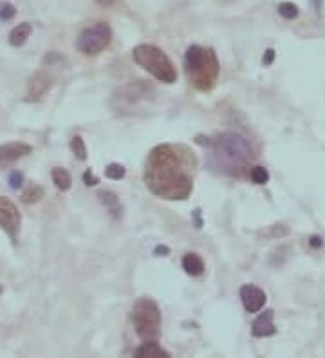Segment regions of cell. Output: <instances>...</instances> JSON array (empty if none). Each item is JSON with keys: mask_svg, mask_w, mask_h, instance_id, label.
I'll return each instance as SVG.
<instances>
[{"mask_svg": "<svg viewBox=\"0 0 325 358\" xmlns=\"http://www.w3.org/2000/svg\"><path fill=\"white\" fill-rule=\"evenodd\" d=\"M20 223L22 215L17 205L9 197L0 196V228L15 241L20 231Z\"/></svg>", "mask_w": 325, "mask_h": 358, "instance_id": "52a82bcc", "label": "cell"}, {"mask_svg": "<svg viewBox=\"0 0 325 358\" xmlns=\"http://www.w3.org/2000/svg\"><path fill=\"white\" fill-rule=\"evenodd\" d=\"M298 6L293 4V2H282L280 6H278V15H280L282 18H286V20H293V18L298 17Z\"/></svg>", "mask_w": 325, "mask_h": 358, "instance_id": "d6986e66", "label": "cell"}, {"mask_svg": "<svg viewBox=\"0 0 325 358\" xmlns=\"http://www.w3.org/2000/svg\"><path fill=\"white\" fill-rule=\"evenodd\" d=\"M15 15H17V8H15L13 4H9V2H0V20L9 22V20H13Z\"/></svg>", "mask_w": 325, "mask_h": 358, "instance_id": "7402d4cb", "label": "cell"}, {"mask_svg": "<svg viewBox=\"0 0 325 358\" xmlns=\"http://www.w3.org/2000/svg\"><path fill=\"white\" fill-rule=\"evenodd\" d=\"M132 58L139 67H143L156 80L163 83H173L178 80V71L173 67L172 60L163 49L152 44H139L132 51Z\"/></svg>", "mask_w": 325, "mask_h": 358, "instance_id": "277c9868", "label": "cell"}, {"mask_svg": "<svg viewBox=\"0 0 325 358\" xmlns=\"http://www.w3.org/2000/svg\"><path fill=\"white\" fill-rule=\"evenodd\" d=\"M96 2H98V4H100L101 8H110V6H113L114 2H116V0H96Z\"/></svg>", "mask_w": 325, "mask_h": 358, "instance_id": "f1b7e54d", "label": "cell"}, {"mask_svg": "<svg viewBox=\"0 0 325 358\" xmlns=\"http://www.w3.org/2000/svg\"><path fill=\"white\" fill-rule=\"evenodd\" d=\"M113 40V29L107 22H96L85 27L76 40V49L83 55H98L105 51Z\"/></svg>", "mask_w": 325, "mask_h": 358, "instance_id": "8992f818", "label": "cell"}, {"mask_svg": "<svg viewBox=\"0 0 325 358\" xmlns=\"http://www.w3.org/2000/svg\"><path fill=\"white\" fill-rule=\"evenodd\" d=\"M31 33H33V26L29 22H22L9 33V44L13 48H22L29 40Z\"/></svg>", "mask_w": 325, "mask_h": 358, "instance_id": "4fadbf2b", "label": "cell"}, {"mask_svg": "<svg viewBox=\"0 0 325 358\" xmlns=\"http://www.w3.org/2000/svg\"><path fill=\"white\" fill-rule=\"evenodd\" d=\"M132 324L138 336L143 342L159 341L161 336V310L157 302L150 297H141L132 306Z\"/></svg>", "mask_w": 325, "mask_h": 358, "instance_id": "5b68a950", "label": "cell"}, {"mask_svg": "<svg viewBox=\"0 0 325 358\" xmlns=\"http://www.w3.org/2000/svg\"><path fill=\"white\" fill-rule=\"evenodd\" d=\"M185 71H187L188 82L197 91L208 92L215 87L219 78V60L213 49L203 45H190L185 55Z\"/></svg>", "mask_w": 325, "mask_h": 358, "instance_id": "3957f363", "label": "cell"}, {"mask_svg": "<svg viewBox=\"0 0 325 358\" xmlns=\"http://www.w3.org/2000/svg\"><path fill=\"white\" fill-rule=\"evenodd\" d=\"M43 194L45 192H43V188L40 185H31L22 194V201L26 203V205H35V203H38L42 199Z\"/></svg>", "mask_w": 325, "mask_h": 358, "instance_id": "e0dca14e", "label": "cell"}, {"mask_svg": "<svg viewBox=\"0 0 325 358\" xmlns=\"http://www.w3.org/2000/svg\"><path fill=\"white\" fill-rule=\"evenodd\" d=\"M8 183H9V187L15 188V190H18V188L22 187V183H24V174H22L20 171H13L11 174H9Z\"/></svg>", "mask_w": 325, "mask_h": 358, "instance_id": "603a6c76", "label": "cell"}, {"mask_svg": "<svg viewBox=\"0 0 325 358\" xmlns=\"http://www.w3.org/2000/svg\"><path fill=\"white\" fill-rule=\"evenodd\" d=\"M52 87V76L48 75L45 71H38L36 75L31 76L27 83V100L38 101L42 100Z\"/></svg>", "mask_w": 325, "mask_h": 358, "instance_id": "30bf717a", "label": "cell"}, {"mask_svg": "<svg viewBox=\"0 0 325 358\" xmlns=\"http://www.w3.org/2000/svg\"><path fill=\"white\" fill-rule=\"evenodd\" d=\"M250 178L255 185H266L269 181V172L264 166H253L252 172H250Z\"/></svg>", "mask_w": 325, "mask_h": 358, "instance_id": "ffe728a7", "label": "cell"}, {"mask_svg": "<svg viewBox=\"0 0 325 358\" xmlns=\"http://www.w3.org/2000/svg\"><path fill=\"white\" fill-rule=\"evenodd\" d=\"M273 58H275V51L273 49H268L264 55V58H262V62H264V66H271L273 64Z\"/></svg>", "mask_w": 325, "mask_h": 358, "instance_id": "d4e9b609", "label": "cell"}, {"mask_svg": "<svg viewBox=\"0 0 325 358\" xmlns=\"http://www.w3.org/2000/svg\"><path fill=\"white\" fill-rule=\"evenodd\" d=\"M309 245H311L312 248H322V246H324V239L318 236H312L311 239H309Z\"/></svg>", "mask_w": 325, "mask_h": 358, "instance_id": "484cf974", "label": "cell"}, {"mask_svg": "<svg viewBox=\"0 0 325 358\" xmlns=\"http://www.w3.org/2000/svg\"><path fill=\"white\" fill-rule=\"evenodd\" d=\"M127 171L125 166L120 165V163H110V165L105 169V176H107L108 179H114V181H120V179L125 178Z\"/></svg>", "mask_w": 325, "mask_h": 358, "instance_id": "44dd1931", "label": "cell"}, {"mask_svg": "<svg viewBox=\"0 0 325 358\" xmlns=\"http://www.w3.org/2000/svg\"><path fill=\"white\" fill-rule=\"evenodd\" d=\"M51 178L55 187H57L58 190H62V192H67V190H71V187H73V178H71L69 172L65 171V169H62V166H55V169H52Z\"/></svg>", "mask_w": 325, "mask_h": 358, "instance_id": "2e32d148", "label": "cell"}, {"mask_svg": "<svg viewBox=\"0 0 325 358\" xmlns=\"http://www.w3.org/2000/svg\"><path fill=\"white\" fill-rule=\"evenodd\" d=\"M71 150H73V154L78 157L80 162H85L87 159V147L82 136H74L73 140H71Z\"/></svg>", "mask_w": 325, "mask_h": 358, "instance_id": "ac0fdd59", "label": "cell"}, {"mask_svg": "<svg viewBox=\"0 0 325 358\" xmlns=\"http://www.w3.org/2000/svg\"><path fill=\"white\" fill-rule=\"evenodd\" d=\"M311 2H312V6H315V9H317V13H320L322 2H324V0H311Z\"/></svg>", "mask_w": 325, "mask_h": 358, "instance_id": "f546056e", "label": "cell"}, {"mask_svg": "<svg viewBox=\"0 0 325 358\" xmlns=\"http://www.w3.org/2000/svg\"><path fill=\"white\" fill-rule=\"evenodd\" d=\"M182 270L187 271L188 275L192 277L203 275V271H204L203 259H201L197 254H187L185 257H182Z\"/></svg>", "mask_w": 325, "mask_h": 358, "instance_id": "5bb4252c", "label": "cell"}, {"mask_svg": "<svg viewBox=\"0 0 325 358\" xmlns=\"http://www.w3.org/2000/svg\"><path fill=\"white\" fill-rule=\"evenodd\" d=\"M83 181H85L87 187H94V185L100 183V179H98L94 174H92L91 169H89V171H85V174H83Z\"/></svg>", "mask_w": 325, "mask_h": 358, "instance_id": "cb8c5ba5", "label": "cell"}, {"mask_svg": "<svg viewBox=\"0 0 325 358\" xmlns=\"http://www.w3.org/2000/svg\"><path fill=\"white\" fill-rule=\"evenodd\" d=\"M55 60H60V55H57V52L52 51V52H49L48 57L43 58V64H48V66H49V64H52Z\"/></svg>", "mask_w": 325, "mask_h": 358, "instance_id": "83f0119b", "label": "cell"}, {"mask_svg": "<svg viewBox=\"0 0 325 358\" xmlns=\"http://www.w3.org/2000/svg\"><path fill=\"white\" fill-rule=\"evenodd\" d=\"M206 145L210 149L208 165L222 174H238V171L246 169L255 157L252 143L238 132H222L206 141Z\"/></svg>", "mask_w": 325, "mask_h": 358, "instance_id": "7a4b0ae2", "label": "cell"}, {"mask_svg": "<svg viewBox=\"0 0 325 358\" xmlns=\"http://www.w3.org/2000/svg\"><path fill=\"white\" fill-rule=\"evenodd\" d=\"M2 292H4V288H2V286H0V295H2Z\"/></svg>", "mask_w": 325, "mask_h": 358, "instance_id": "4dcf8cb0", "label": "cell"}, {"mask_svg": "<svg viewBox=\"0 0 325 358\" xmlns=\"http://www.w3.org/2000/svg\"><path fill=\"white\" fill-rule=\"evenodd\" d=\"M134 357L138 358H168L170 353L165 351L157 344V341L152 342H143V344L136 348L134 350Z\"/></svg>", "mask_w": 325, "mask_h": 358, "instance_id": "7c38bea8", "label": "cell"}, {"mask_svg": "<svg viewBox=\"0 0 325 358\" xmlns=\"http://www.w3.org/2000/svg\"><path fill=\"white\" fill-rule=\"evenodd\" d=\"M240 301L247 313H259L264 308L268 297H266L264 289L257 288L253 284H244L240 288Z\"/></svg>", "mask_w": 325, "mask_h": 358, "instance_id": "9c48e42d", "label": "cell"}, {"mask_svg": "<svg viewBox=\"0 0 325 358\" xmlns=\"http://www.w3.org/2000/svg\"><path fill=\"white\" fill-rule=\"evenodd\" d=\"M31 152H33V147L27 143H22V141L0 145V171H4V169L11 166L15 162L26 157Z\"/></svg>", "mask_w": 325, "mask_h": 358, "instance_id": "ba28073f", "label": "cell"}, {"mask_svg": "<svg viewBox=\"0 0 325 358\" xmlns=\"http://www.w3.org/2000/svg\"><path fill=\"white\" fill-rule=\"evenodd\" d=\"M273 310H266L255 319L252 326V335L255 338H266V336H273L277 333V328L273 324Z\"/></svg>", "mask_w": 325, "mask_h": 358, "instance_id": "8fae6325", "label": "cell"}, {"mask_svg": "<svg viewBox=\"0 0 325 358\" xmlns=\"http://www.w3.org/2000/svg\"><path fill=\"white\" fill-rule=\"evenodd\" d=\"M154 254L159 255V257H166V255L170 254V248L168 246H157V248L154 250Z\"/></svg>", "mask_w": 325, "mask_h": 358, "instance_id": "4316f807", "label": "cell"}, {"mask_svg": "<svg viewBox=\"0 0 325 358\" xmlns=\"http://www.w3.org/2000/svg\"><path fill=\"white\" fill-rule=\"evenodd\" d=\"M194 152L185 145H157L145 165V185L152 194L168 201H185L194 190Z\"/></svg>", "mask_w": 325, "mask_h": 358, "instance_id": "6da1fadb", "label": "cell"}, {"mask_svg": "<svg viewBox=\"0 0 325 358\" xmlns=\"http://www.w3.org/2000/svg\"><path fill=\"white\" fill-rule=\"evenodd\" d=\"M98 197H100V201L103 203L105 208H107L114 217H122V203H120V197H117L116 194L110 192V190H103V192L98 194Z\"/></svg>", "mask_w": 325, "mask_h": 358, "instance_id": "9a60e30c", "label": "cell"}]
</instances>
